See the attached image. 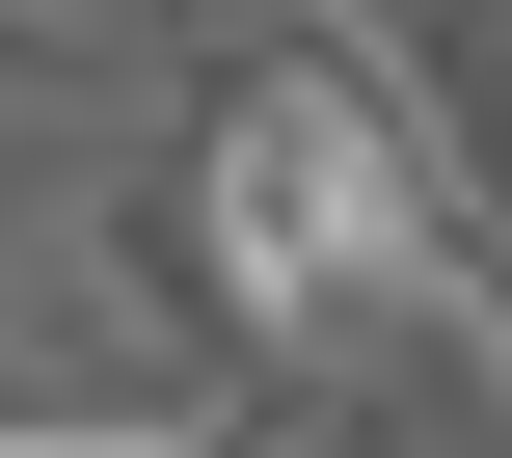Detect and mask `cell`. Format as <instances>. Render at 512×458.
Masks as SVG:
<instances>
[{"label":"cell","mask_w":512,"mask_h":458,"mask_svg":"<svg viewBox=\"0 0 512 458\" xmlns=\"http://www.w3.org/2000/svg\"><path fill=\"white\" fill-rule=\"evenodd\" d=\"M162 189H189V243H216L270 405H405V378H459V351L512 378L486 216H459V162L405 135V81H378L324 0H216V27H189V135H162Z\"/></svg>","instance_id":"1"},{"label":"cell","mask_w":512,"mask_h":458,"mask_svg":"<svg viewBox=\"0 0 512 458\" xmlns=\"http://www.w3.org/2000/svg\"><path fill=\"white\" fill-rule=\"evenodd\" d=\"M378 81H405V135L459 162V216H486V270H512V0H324Z\"/></svg>","instance_id":"2"},{"label":"cell","mask_w":512,"mask_h":458,"mask_svg":"<svg viewBox=\"0 0 512 458\" xmlns=\"http://www.w3.org/2000/svg\"><path fill=\"white\" fill-rule=\"evenodd\" d=\"M81 54H108V0H0V108H54Z\"/></svg>","instance_id":"3"},{"label":"cell","mask_w":512,"mask_h":458,"mask_svg":"<svg viewBox=\"0 0 512 458\" xmlns=\"http://www.w3.org/2000/svg\"><path fill=\"white\" fill-rule=\"evenodd\" d=\"M189 458H324V432H297V405H216V432H189Z\"/></svg>","instance_id":"4"}]
</instances>
